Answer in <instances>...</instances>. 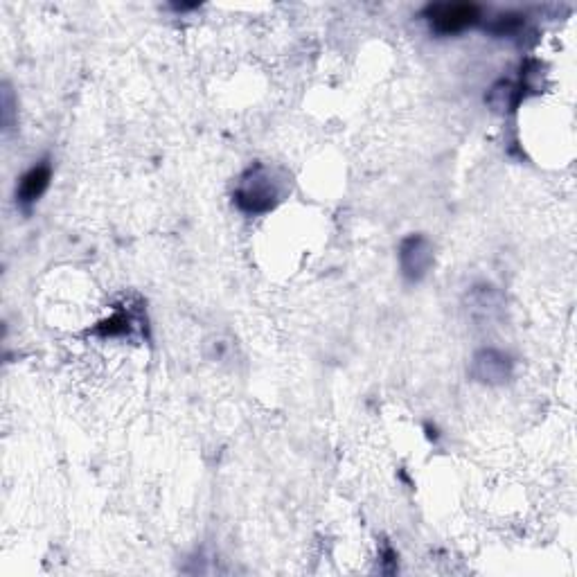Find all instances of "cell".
<instances>
[{"label": "cell", "mask_w": 577, "mask_h": 577, "mask_svg": "<svg viewBox=\"0 0 577 577\" xmlns=\"http://www.w3.org/2000/svg\"><path fill=\"white\" fill-rule=\"evenodd\" d=\"M233 197L237 208L246 212V215H264V212H271L282 201V185L275 179L271 167L257 163L239 176Z\"/></svg>", "instance_id": "1"}, {"label": "cell", "mask_w": 577, "mask_h": 577, "mask_svg": "<svg viewBox=\"0 0 577 577\" xmlns=\"http://www.w3.org/2000/svg\"><path fill=\"white\" fill-rule=\"evenodd\" d=\"M424 19L440 37H454L481 21V7L474 3H433L424 10Z\"/></svg>", "instance_id": "2"}, {"label": "cell", "mask_w": 577, "mask_h": 577, "mask_svg": "<svg viewBox=\"0 0 577 577\" xmlns=\"http://www.w3.org/2000/svg\"><path fill=\"white\" fill-rule=\"evenodd\" d=\"M436 253L429 237L424 235H408L399 244V269L408 282H422L429 275Z\"/></svg>", "instance_id": "3"}, {"label": "cell", "mask_w": 577, "mask_h": 577, "mask_svg": "<svg viewBox=\"0 0 577 577\" xmlns=\"http://www.w3.org/2000/svg\"><path fill=\"white\" fill-rule=\"evenodd\" d=\"M472 377L487 386H501L512 377V359L494 348L478 350L472 361Z\"/></svg>", "instance_id": "4"}, {"label": "cell", "mask_w": 577, "mask_h": 577, "mask_svg": "<svg viewBox=\"0 0 577 577\" xmlns=\"http://www.w3.org/2000/svg\"><path fill=\"white\" fill-rule=\"evenodd\" d=\"M50 179H52V165L48 161L34 165L32 170L21 176L19 188H16V201H19L23 208H30L32 203H37L43 197V192L48 190Z\"/></svg>", "instance_id": "5"}, {"label": "cell", "mask_w": 577, "mask_h": 577, "mask_svg": "<svg viewBox=\"0 0 577 577\" xmlns=\"http://www.w3.org/2000/svg\"><path fill=\"white\" fill-rule=\"evenodd\" d=\"M523 86H514L508 79H501L490 88V95H487V102H490L492 109L496 111H514L523 100Z\"/></svg>", "instance_id": "6"}, {"label": "cell", "mask_w": 577, "mask_h": 577, "mask_svg": "<svg viewBox=\"0 0 577 577\" xmlns=\"http://www.w3.org/2000/svg\"><path fill=\"white\" fill-rule=\"evenodd\" d=\"M523 16L519 14H505V16H499L496 19V23L492 25V32L494 34H499V37H503V34H512V32H517L521 28V21Z\"/></svg>", "instance_id": "7"}]
</instances>
